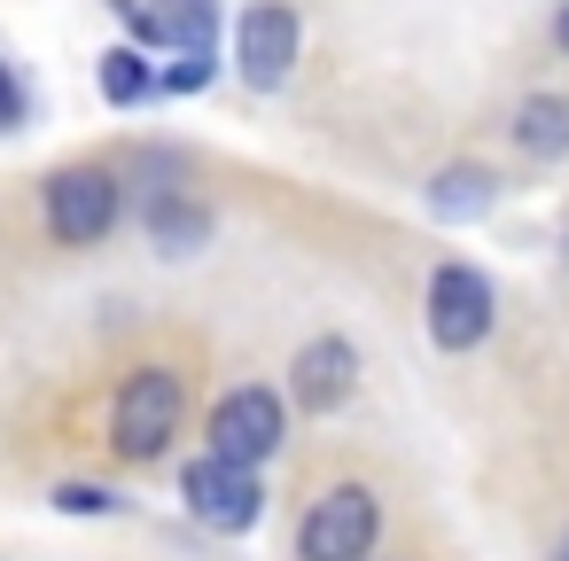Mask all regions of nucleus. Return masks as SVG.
<instances>
[{
	"mask_svg": "<svg viewBox=\"0 0 569 561\" xmlns=\"http://www.w3.org/2000/svg\"><path fill=\"white\" fill-rule=\"evenodd\" d=\"M483 203H491V172L483 164H452V172L429 180V211L437 219H476Z\"/></svg>",
	"mask_w": 569,
	"mask_h": 561,
	"instance_id": "9b49d317",
	"label": "nucleus"
},
{
	"mask_svg": "<svg viewBox=\"0 0 569 561\" xmlns=\"http://www.w3.org/2000/svg\"><path fill=\"white\" fill-rule=\"evenodd\" d=\"M149 227H157V250H172V258H188V250L211 234V219H203L196 203H180V196H157V203H149Z\"/></svg>",
	"mask_w": 569,
	"mask_h": 561,
	"instance_id": "ddd939ff",
	"label": "nucleus"
},
{
	"mask_svg": "<svg viewBox=\"0 0 569 561\" xmlns=\"http://www.w3.org/2000/svg\"><path fill=\"white\" fill-rule=\"evenodd\" d=\"M491 281L476 273V266H437L429 273V335H437V351H468V343H483L491 335Z\"/></svg>",
	"mask_w": 569,
	"mask_h": 561,
	"instance_id": "423d86ee",
	"label": "nucleus"
},
{
	"mask_svg": "<svg viewBox=\"0 0 569 561\" xmlns=\"http://www.w3.org/2000/svg\"><path fill=\"white\" fill-rule=\"evenodd\" d=\"M110 227H118V180H110L102 164H71V172L48 180V234H56V242L87 250V242H102Z\"/></svg>",
	"mask_w": 569,
	"mask_h": 561,
	"instance_id": "20e7f679",
	"label": "nucleus"
},
{
	"mask_svg": "<svg viewBox=\"0 0 569 561\" xmlns=\"http://www.w3.org/2000/svg\"><path fill=\"white\" fill-rule=\"evenodd\" d=\"M515 141H522L530 157H569V102L530 94V102L515 110Z\"/></svg>",
	"mask_w": 569,
	"mask_h": 561,
	"instance_id": "9d476101",
	"label": "nucleus"
},
{
	"mask_svg": "<svg viewBox=\"0 0 569 561\" xmlns=\"http://www.w3.org/2000/svg\"><path fill=\"white\" fill-rule=\"evenodd\" d=\"M180 413H188V390L172 367H141L126 374L118 405H110V452L118 460H157L172 437H180Z\"/></svg>",
	"mask_w": 569,
	"mask_h": 561,
	"instance_id": "f257e3e1",
	"label": "nucleus"
},
{
	"mask_svg": "<svg viewBox=\"0 0 569 561\" xmlns=\"http://www.w3.org/2000/svg\"><path fill=\"white\" fill-rule=\"evenodd\" d=\"M375 491L367 483H336L305 507L297 522V561H367L375 553Z\"/></svg>",
	"mask_w": 569,
	"mask_h": 561,
	"instance_id": "f03ea898",
	"label": "nucleus"
},
{
	"mask_svg": "<svg viewBox=\"0 0 569 561\" xmlns=\"http://www.w3.org/2000/svg\"><path fill=\"white\" fill-rule=\"evenodd\" d=\"M180 491H188V514H196L203 530H227V538H242V530L266 514L258 468H242V460H227V452H203V460L180 475Z\"/></svg>",
	"mask_w": 569,
	"mask_h": 561,
	"instance_id": "7ed1b4c3",
	"label": "nucleus"
},
{
	"mask_svg": "<svg viewBox=\"0 0 569 561\" xmlns=\"http://www.w3.org/2000/svg\"><path fill=\"white\" fill-rule=\"evenodd\" d=\"M149 87H157V71H149L141 48H110V56H102V102L133 110V102H149Z\"/></svg>",
	"mask_w": 569,
	"mask_h": 561,
	"instance_id": "f8f14e48",
	"label": "nucleus"
},
{
	"mask_svg": "<svg viewBox=\"0 0 569 561\" xmlns=\"http://www.w3.org/2000/svg\"><path fill=\"white\" fill-rule=\"evenodd\" d=\"M56 507H63V514H110L118 499H110V491H94V483H63V491H56Z\"/></svg>",
	"mask_w": 569,
	"mask_h": 561,
	"instance_id": "2eb2a0df",
	"label": "nucleus"
},
{
	"mask_svg": "<svg viewBox=\"0 0 569 561\" xmlns=\"http://www.w3.org/2000/svg\"><path fill=\"white\" fill-rule=\"evenodd\" d=\"M281 437H289V413H281V398L258 390V382H250V390H227V398L211 405V452H227V460H242V468L273 460Z\"/></svg>",
	"mask_w": 569,
	"mask_h": 561,
	"instance_id": "39448f33",
	"label": "nucleus"
},
{
	"mask_svg": "<svg viewBox=\"0 0 569 561\" xmlns=\"http://www.w3.org/2000/svg\"><path fill=\"white\" fill-rule=\"evenodd\" d=\"M24 118V94H17V79H9V63H0V133H9Z\"/></svg>",
	"mask_w": 569,
	"mask_h": 561,
	"instance_id": "dca6fc26",
	"label": "nucleus"
},
{
	"mask_svg": "<svg viewBox=\"0 0 569 561\" xmlns=\"http://www.w3.org/2000/svg\"><path fill=\"white\" fill-rule=\"evenodd\" d=\"M234 63H242V79H250L258 94H273V87L289 79V63H297V17L281 9V0L242 9V24H234Z\"/></svg>",
	"mask_w": 569,
	"mask_h": 561,
	"instance_id": "0eeeda50",
	"label": "nucleus"
},
{
	"mask_svg": "<svg viewBox=\"0 0 569 561\" xmlns=\"http://www.w3.org/2000/svg\"><path fill=\"white\" fill-rule=\"evenodd\" d=\"M126 24H133L141 40H172V48H211V32H219V9H211V0H157L149 17H133V9H126Z\"/></svg>",
	"mask_w": 569,
	"mask_h": 561,
	"instance_id": "1a4fd4ad",
	"label": "nucleus"
},
{
	"mask_svg": "<svg viewBox=\"0 0 569 561\" xmlns=\"http://www.w3.org/2000/svg\"><path fill=\"white\" fill-rule=\"evenodd\" d=\"M553 561H569V538H561V545H553Z\"/></svg>",
	"mask_w": 569,
	"mask_h": 561,
	"instance_id": "a211bd4d",
	"label": "nucleus"
},
{
	"mask_svg": "<svg viewBox=\"0 0 569 561\" xmlns=\"http://www.w3.org/2000/svg\"><path fill=\"white\" fill-rule=\"evenodd\" d=\"M164 87L172 94H203L211 87V48H180V63L164 71Z\"/></svg>",
	"mask_w": 569,
	"mask_h": 561,
	"instance_id": "4468645a",
	"label": "nucleus"
},
{
	"mask_svg": "<svg viewBox=\"0 0 569 561\" xmlns=\"http://www.w3.org/2000/svg\"><path fill=\"white\" fill-rule=\"evenodd\" d=\"M553 40H561V48H569V9H561V17H553Z\"/></svg>",
	"mask_w": 569,
	"mask_h": 561,
	"instance_id": "f3484780",
	"label": "nucleus"
},
{
	"mask_svg": "<svg viewBox=\"0 0 569 561\" xmlns=\"http://www.w3.org/2000/svg\"><path fill=\"white\" fill-rule=\"evenodd\" d=\"M351 374H359V359H351L343 335H320V343L297 351V398H305L312 413H336V405L351 398Z\"/></svg>",
	"mask_w": 569,
	"mask_h": 561,
	"instance_id": "6e6552de",
	"label": "nucleus"
}]
</instances>
